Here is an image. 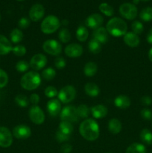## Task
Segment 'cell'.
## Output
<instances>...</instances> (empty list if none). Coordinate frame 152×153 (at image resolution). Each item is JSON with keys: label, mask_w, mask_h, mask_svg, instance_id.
Instances as JSON below:
<instances>
[{"label": "cell", "mask_w": 152, "mask_h": 153, "mask_svg": "<svg viewBox=\"0 0 152 153\" xmlns=\"http://www.w3.org/2000/svg\"><path fill=\"white\" fill-rule=\"evenodd\" d=\"M79 132L85 140L93 141L99 137V126L94 120H84L79 126Z\"/></svg>", "instance_id": "6da1fadb"}, {"label": "cell", "mask_w": 152, "mask_h": 153, "mask_svg": "<svg viewBox=\"0 0 152 153\" xmlns=\"http://www.w3.org/2000/svg\"><path fill=\"white\" fill-rule=\"evenodd\" d=\"M106 29L110 35L113 37H121L127 33L128 25L122 19L119 17H113L107 22Z\"/></svg>", "instance_id": "7a4b0ae2"}, {"label": "cell", "mask_w": 152, "mask_h": 153, "mask_svg": "<svg viewBox=\"0 0 152 153\" xmlns=\"http://www.w3.org/2000/svg\"><path fill=\"white\" fill-rule=\"evenodd\" d=\"M41 78L40 74L35 71H30L25 73L20 80V85L26 91H33L40 86Z\"/></svg>", "instance_id": "3957f363"}, {"label": "cell", "mask_w": 152, "mask_h": 153, "mask_svg": "<svg viewBox=\"0 0 152 153\" xmlns=\"http://www.w3.org/2000/svg\"><path fill=\"white\" fill-rule=\"evenodd\" d=\"M61 26L59 19L55 15H49L42 22L40 28L44 34H52Z\"/></svg>", "instance_id": "277c9868"}, {"label": "cell", "mask_w": 152, "mask_h": 153, "mask_svg": "<svg viewBox=\"0 0 152 153\" xmlns=\"http://www.w3.org/2000/svg\"><path fill=\"white\" fill-rule=\"evenodd\" d=\"M119 13H120L121 16H123L125 19H128V20H132L137 17L138 10L135 4L126 2L123 3L120 5Z\"/></svg>", "instance_id": "5b68a950"}, {"label": "cell", "mask_w": 152, "mask_h": 153, "mask_svg": "<svg viewBox=\"0 0 152 153\" xmlns=\"http://www.w3.org/2000/svg\"><path fill=\"white\" fill-rule=\"evenodd\" d=\"M60 117L62 121H67L70 123L77 122L78 120L77 108L73 105L66 106L60 113Z\"/></svg>", "instance_id": "8992f818"}, {"label": "cell", "mask_w": 152, "mask_h": 153, "mask_svg": "<svg viewBox=\"0 0 152 153\" xmlns=\"http://www.w3.org/2000/svg\"><path fill=\"white\" fill-rule=\"evenodd\" d=\"M76 97L75 88L72 85H67L63 88L58 93V99L64 104L73 101Z\"/></svg>", "instance_id": "52a82bcc"}, {"label": "cell", "mask_w": 152, "mask_h": 153, "mask_svg": "<svg viewBox=\"0 0 152 153\" xmlns=\"http://www.w3.org/2000/svg\"><path fill=\"white\" fill-rule=\"evenodd\" d=\"M43 49L45 52L51 55H58L62 52V46L55 40H47L43 45Z\"/></svg>", "instance_id": "ba28073f"}, {"label": "cell", "mask_w": 152, "mask_h": 153, "mask_svg": "<svg viewBox=\"0 0 152 153\" xmlns=\"http://www.w3.org/2000/svg\"><path fill=\"white\" fill-rule=\"evenodd\" d=\"M28 116L31 122L36 125H40L45 120V114L38 105H33L30 108Z\"/></svg>", "instance_id": "9c48e42d"}, {"label": "cell", "mask_w": 152, "mask_h": 153, "mask_svg": "<svg viewBox=\"0 0 152 153\" xmlns=\"http://www.w3.org/2000/svg\"><path fill=\"white\" fill-rule=\"evenodd\" d=\"M31 134V131L30 127L25 124H20L16 126L13 129V135L16 138L19 140H25L30 137Z\"/></svg>", "instance_id": "30bf717a"}, {"label": "cell", "mask_w": 152, "mask_h": 153, "mask_svg": "<svg viewBox=\"0 0 152 153\" xmlns=\"http://www.w3.org/2000/svg\"><path fill=\"white\" fill-rule=\"evenodd\" d=\"M13 143V135L10 130L4 126L0 127V146L7 148Z\"/></svg>", "instance_id": "8fae6325"}, {"label": "cell", "mask_w": 152, "mask_h": 153, "mask_svg": "<svg viewBox=\"0 0 152 153\" xmlns=\"http://www.w3.org/2000/svg\"><path fill=\"white\" fill-rule=\"evenodd\" d=\"M47 64V58L43 54H36L30 61V67L34 70H40L45 67Z\"/></svg>", "instance_id": "7c38bea8"}, {"label": "cell", "mask_w": 152, "mask_h": 153, "mask_svg": "<svg viewBox=\"0 0 152 153\" xmlns=\"http://www.w3.org/2000/svg\"><path fill=\"white\" fill-rule=\"evenodd\" d=\"M45 14V8L41 4H35L29 10V17L34 22H38Z\"/></svg>", "instance_id": "4fadbf2b"}, {"label": "cell", "mask_w": 152, "mask_h": 153, "mask_svg": "<svg viewBox=\"0 0 152 153\" xmlns=\"http://www.w3.org/2000/svg\"><path fill=\"white\" fill-rule=\"evenodd\" d=\"M104 22V18L99 13H92L89 15L86 19V25L89 28L92 29H96V28L101 27V25Z\"/></svg>", "instance_id": "5bb4252c"}, {"label": "cell", "mask_w": 152, "mask_h": 153, "mask_svg": "<svg viewBox=\"0 0 152 153\" xmlns=\"http://www.w3.org/2000/svg\"><path fill=\"white\" fill-rule=\"evenodd\" d=\"M65 54L69 58H78L83 54V48L77 43H71L65 48Z\"/></svg>", "instance_id": "9a60e30c"}, {"label": "cell", "mask_w": 152, "mask_h": 153, "mask_svg": "<svg viewBox=\"0 0 152 153\" xmlns=\"http://www.w3.org/2000/svg\"><path fill=\"white\" fill-rule=\"evenodd\" d=\"M61 104L58 100H51L47 102V111L49 115L56 117L61 113Z\"/></svg>", "instance_id": "2e32d148"}, {"label": "cell", "mask_w": 152, "mask_h": 153, "mask_svg": "<svg viewBox=\"0 0 152 153\" xmlns=\"http://www.w3.org/2000/svg\"><path fill=\"white\" fill-rule=\"evenodd\" d=\"M92 36H93V39L99 42L101 44L107 43L109 39L108 32H107V29L104 27H99V28L94 30Z\"/></svg>", "instance_id": "e0dca14e"}, {"label": "cell", "mask_w": 152, "mask_h": 153, "mask_svg": "<svg viewBox=\"0 0 152 153\" xmlns=\"http://www.w3.org/2000/svg\"><path fill=\"white\" fill-rule=\"evenodd\" d=\"M124 42L130 47H137L139 44V37L134 32H128L124 35Z\"/></svg>", "instance_id": "ac0fdd59"}, {"label": "cell", "mask_w": 152, "mask_h": 153, "mask_svg": "<svg viewBox=\"0 0 152 153\" xmlns=\"http://www.w3.org/2000/svg\"><path fill=\"white\" fill-rule=\"evenodd\" d=\"M12 49L13 47L10 40L4 35L0 34V55H7Z\"/></svg>", "instance_id": "d6986e66"}, {"label": "cell", "mask_w": 152, "mask_h": 153, "mask_svg": "<svg viewBox=\"0 0 152 153\" xmlns=\"http://www.w3.org/2000/svg\"><path fill=\"white\" fill-rule=\"evenodd\" d=\"M107 112H108V110L104 105H97L91 108V113L95 119L104 118V117L107 116Z\"/></svg>", "instance_id": "ffe728a7"}, {"label": "cell", "mask_w": 152, "mask_h": 153, "mask_svg": "<svg viewBox=\"0 0 152 153\" xmlns=\"http://www.w3.org/2000/svg\"><path fill=\"white\" fill-rule=\"evenodd\" d=\"M115 105L121 109L128 108L131 105V100L129 97L125 95H119L116 97L114 100Z\"/></svg>", "instance_id": "44dd1931"}, {"label": "cell", "mask_w": 152, "mask_h": 153, "mask_svg": "<svg viewBox=\"0 0 152 153\" xmlns=\"http://www.w3.org/2000/svg\"><path fill=\"white\" fill-rule=\"evenodd\" d=\"M84 91L89 97H96L99 94L100 88H98V86L96 84L92 83V82H89V83H86V85H85Z\"/></svg>", "instance_id": "7402d4cb"}, {"label": "cell", "mask_w": 152, "mask_h": 153, "mask_svg": "<svg viewBox=\"0 0 152 153\" xmlns=\"http://www.w3.org/2000/svg\"><path fill=\"white\" fill-rule=\"evenodd\" d=\"M122 123L120 122V120L116 119V118H113V119H111L109 121L108 129L110 132H111L112 134H119L122 131Z\"/></svg>", "instance_id": "603a6c76"}, {"label": "cell", "mask_w": 152, "mask_h": 153, "mask_svg": "<svg viewBox=\"0 0 152 153\" xmlns=\"http://www.w3.org/2000/svg\"><path fill=\"white\" fill-rule=\"evenodd\" d=\"M125 153H146V148L142 143H134L128 146Z\"/></svg>", "instance_id": "cb8c5ba5"}, {"label": "cell", "mask_w": 152, "mask_h": 153, "mask_svg": "<svg viewBox=\"0 0 152 153\" xmlns=\"http://www.w3.org/2000/svg\"><path fill=\"white\" fill-rule=\"evenodd\" d=\"M98 70V67L96 64L94 62H88L85 64L84 68H83V72L84 74L88 77H92L95 76Z\"/></svg>", "instance_id": "d4e9b609"}, {"label": "cell", "mask_w": 152, "mask_h": 153, "mask_svg": "<svg viewBox=\"0 0 152 153\" xmlns=\"http://www.w3.org/2000/svg\"><path fill=\"white\" fill-rule=\"evenodd\" d=\"M89 36V31L84 26H79L76 31V37L80 42H85Z\"/></svg>", "instance_id": "484cf974"}, {"label": "cell", "mask_w": 152, "mask_h": 153, "mask_svg": "<svg viewBox=\"0 0 152 153\" xmlns=\"http://www.w3.org/2000/svg\"><path fill=\"white\" fill-rule=\"evenodd\" d=\"M140 140L145 144H152V132L148 128H144L140 132Z\"/></svg>", "instance_id": "4316f807"}, {"label": "cell", "mask_w": 152, "mask_h": 153, "mask_svg": "<svg viewBox=\"0 0 152 153\" xmlns=\"http://www.w3.org/2000/svg\"><path fill=\"white\" fill-rule=\"evenodd\" d=\"M10 38L12 43H18L22 41V40L23 39V33H22V31L20 29L14 28L10 32Z\"/></svg>", "instance_id": "83f0119b"}, {"label": "cell", "mask_w": 152, "mask_h": 153, "mask_svg": "<svg viewBox=\"0 0 152 153\" xmlns=\"http://www.w3.org/2000/svg\"><path fill=\"white\" fill-rule=\"evenodd\" d=\"M58 129L62 131V132H63L64 134L70 135L74 131V127H73L72 123L67 122V121H62L60 123Z\"/></svg>", "instance_id": "f1b7e54d"}, {"label": "cell", "mask_w": 152, "mask_h": 153, "mask_svg": "<svg viewBox=\"0 0 152 153\" xmlns=\"http://www.w3.org/2000/svg\"><path fill=\"white\" fill-rule=\"evenodd\" d=\"M139 17L145 22H150L152 20V7H147L143 8L139 13Z\"/></svg>", "instance_id": "f546056e"}, {"label": "cell", "mask_w": 152, "mask_h": 153, "mask_svg": "<svg viewBox=\"0 0 152 153\" xmlns=\"http://www.w3.org/2000/svg\"><path fill=\"white\" fill-rule=\"evenodd\" d=\"M100 11L107 16H112L114 14V9L107 3H101L99 5Z\"/></svg>", "instance_id": "4dcf8cb0"}, {"label": "cell", "mask_w": 152, "mask_h": 153, "mask_svg": "<svg viewBox=\"0 0 152 153\" xmlns=\"http://www.w3.org/2000/svg\"><path fill=\"white\" fill-rule=\"evenodd\" d=\"M88 47H89V51L93 54H98L101 52V43L97 41L95 39H92L88 43Z\"/></svg>", "instance_id": "1f68e13d"}, {"label": "cell", "mask_w": 152, "mask_h": 153, "mask_svg": "<svg viewBox=\"0 0 152 153\" xmlns=\"http://www.w3.org/2000/svg\"><path fill=\"white\" fill-rule=\"evenodd\" d=\"M58 37L62 43H68L71 39L70 31L66 28H62L60 30L59 33H58Z\"/></svg>", "instance_id": "d6a6232c"}, {"label": "cell", "mask_w": 152, "mask_h": 153, "mask_svg": "<svg viewBox=\"0 0 152 153\" xmlns=\"http://www.w3.org/2000/svg\"><path fill=\"white\" fill-rule=\"evenodd\" d=\"M55 76H56V72L52 67H48L42 72V76L45 80H52V79H55Z\"/></svg>", "instance_id": "836d02e7"}, {"label": "cell", "mask_w": 152, "mask_h": 153, "mask_svg": "<svg viewBox=\"0 0 152 153\" xmlns=\"http://www.w3.org/2000/svg\"><path fill=\"white\" fill-rule=\"evenodd\" d=\"M15 102L21 108H26L29 104L28 97L22 94H19L16 96L15 97Z\"/></svg>", "instance_id": "e575fe53"}, {"label": "cell", "mask_w": 152, "mask_h": 153, "mask_svg": "<svg viewBox=\"0 0 152 153\" xmlns=\"http://www.w3.org/2000/svg\"><path fill=\"white\" fill-rule=\"evenodd\" d=\"M77 113L80 117L86 118L89 114V109L86 105H80L77 108Z\"/></svg>", "instance_id": "d590c367"}, {"label": "cell", "mask_w": 152, "mask_h": 153, "mask_svg": "<svg viewBox=\"0 0 152 153\" xmlns=\"http://www.w3.org/2000/svg\"><path fill=\"white\" fill-rule=\"evenodd\" d=\"M30 64L25 61H19L16 64V70L19 73H25L28 70Z\"/></svg>", "instance_id": "8d00e7d4"}, {"label": "cell", "mask_w": 152, "mask_h": 153, "mask_svg": "<svg viewBox=\"0 0 152 153\" xmlns=\"http://www.w3.org/2000/svg\"><path fill=\"white\" fill-rule=\"evenodd\" d=\"M12 52L15 55L18 57H22L25 55L26 53V49L22 45H17V46H14L12 49Z\"/></svg>", "instance_id": "74e56055"}, {"label": "cell", "mask_w": 152, "mask_h": 153, "mask_svg": "<svg viewBox=\"0 0 152 153\" xmlns=\"http://www.w3.org/2000/svg\"><path fill=\"white\" fill-rule=\"evenodd\" d=\"M131 28L133 30V32L135 33L136 34H141L143 31V27L142 23L139 21H134L131 25Z\"/></svg>", "instance_id": "f35d334b"}, {"label": "cell", "mask_w": 152, "mask_h": 153, "mask_svg": "<svg viewBox=\"0 0 152 153\" xmlns=\"http://www.w3.org/2000/svg\"><path fill=\"white\" fill-rule=\"evenodd\" d=\"M45 95L48 98H54L58 94V90L53 86H49L45 89Z\"/></svg>", "instance_id": "ab89813d"}, {"label": "cell", "mask_w": 152, "mask_h": 153, "mask_svg": "<svg viewBox=\"0 0 152 153\" xmlns=\"http://www.w3.org/2000/svg\"><path fill=\"white\" fill-rule=\"evenodd\" d=\"M8 82V76L4 70L0 69V88H2L7 85Z\"/></svg>", "instance_id": "60d3db41"}, {"label": "cell", "mask_w": 152, "mask_h": 153, "mask_svg": "<svg viewBox=\"0 0 152 153\" xmlns=\"http://www.w3.org/2000/svg\"><path fill=\"white\" fill-rule=\"evenodd\" d=\"M55 137H56V140H58V142H60V143H63V142L67 141V140H69L70 138V135L64 134L63 132L60 131L59 129L57 131L56 134H55Z\"/></svg>", "instance_id": "b9f144b4"}, {"label": "cell", "mask_w": 152, "mask_h": 153, "mask_svg": "<svg viewBox=\"0 0 152 153\" xmlns=\"http://www.w3.org/2000/svg\"><path fill=\"white\" fill-rule=\"evenodd\" d=\"M141 117L145 120H152V111L148 108H143L140 112Z\"/></svg>", "instance_id": "7bdbcfd3"}, {"label": "cell", "mask_w": 152, "mask_h": 153, "mask_svg": "<svg viewBox=\"0 0 152 153\" xmlns=\"http://www.w3.org/2000/svg\"><path fill=\"white\" fill-rule=\"evenodd\" d=\"M18 25L21 29H26L30 25V20L26 17H22L18 22Z\"/></svg>", "instance_id": "ee69618b"}, {"label": "cell", "mask_w": 152, "mask_h": 153, "mask_svg": "<svg viewBox=\"0 0 152 153\" xmlns=\"http://www.w3.org/2000/svg\"><path fill=\"white\" fill-rule=\"evenodd\" d=\"M66 61L64 60V58H61V57H60V58H57L56 59H55V65L58 69L64 68V67H66Z\"/></svg>", "instance_id": "f6af8a7d"}, {"label": "cell", "mask_w": 152, "mask_h": 153, "mask_svg": "<svg viewBox=\"0 0 152 153\" xmlns=\"http://www.w3.org/2000/svg\"><path fill=\"white\" fill-rule=\"evenodd\" d=\"M29 100L30 101H31V102L34 105H37L39 103V102H40V97H39L38 94H33L31 95Z\"/></svg>", "instance_id": "bcb514c9"}, {"label": "cell", "mask_w": 152, "mask_h": 153, "mask_svg": "<svg viewBox=\"0 0 152 153\" xmlns=\"http://www.w3.org/2000/svg\"><path fill=\"white\" fill-rule=\"evenodd\" d=\"M72 150V147L69 143H64L62 146H61V153H69Z\"/></svg>", "instance_id": "7dc6e473"}, {"label": "cell", "mask_w": 152, "mask_h": 153, "mask_svg": "<svg viewBox=\"0 0 152 153\" xmlns=\"http://www.w3.org/2000/svg\"><path fill=\"white\" fill-rule=\"evenodd\" d=\"M141 103L143 105H150L152 103V99L150 97L145 96L141 98Z\"/></svg>", "instance_id": "c3c4849f"}, {"label": "cell", "mask_w": 152, "mask_h": 153, "mask_svg": "<svg viewBox=\"0 0 152 153\" xmlns=\"http://www.w3.org/2000/svg\"><path fill=\"white\" fill-rule=\"evenodd\" d=\"M147 41L148 43H150V44H152V28H151L150 31H149L148 33Z\"/></svg>", "instance_id": "681fc988"}, {"label": "cell", "mask_w": 152, "mask_h": 153, "mask_svg": "<svg viewBox=\"0 0 152 153\" xmlns=\"http://www.w3.org/2000/svg\"><path fill=\"white\" fill-rule=\"evenodd\" d=\"M148 58L149 60L152 62V48L151 49H150V50H149L148 52Z\"/></svg>", "instance_id": "f907efd6"}, {"label": "cell", "mask_w": 152, "mask_h": 153, "mask_svg": "<svg viewBox=\"0 0 152 153\" xmlns=\"http://www.w3.org/2000/svg\"><path fill=\"white\" fill-rule=\"evenodd\" d=\"M63 25H66L67 24H68V20H66V19H64V20H63Z\"/></svg>", "instance_id": "816d5d0a"}, {"label": "cell", "mask_w": 152, "mask_h": 153, "mask_svg": "<svg viewBox=\"0 0 152 153\" xmlns=\"http://www.w3.org/2000/svg\"><path fill=\"white\" fill-rule=\"evenodd\" d=\"M140 0H133V2H134V4H138Z\"/></svg>", "instance_id": "f5cc1de1"}, {"label": "cell", "mask_w": 152, "mask_h": 153, "mask_svg": "<svg viewBox=\"0 0 152 153\" xmlns=\"http://www.w3.org/2000/svg\"><path fill=\"white\" fill-rule=\"evenodd\" d=\"M16 1H24V0H16Z\"/></svg>", "instance_id": "db71d44e"}, {"label": "cell", "mask_w": 152, "mask_h": 153, "mask_svg": "<svg viewBox=\"0 0 152 153\" xmlns=\"http://www.w3.org/2000/svg\"><path fill=\"white\" fill-rule=\"evenodd\" d=\"M140 1H149V0H140Z\"/></svg>", "instance_id": "11a10c76"}, {"label": "cell", "mask_w": 152, "mask_h": 153, "mask_svg": "<svg viewBox=\"0 0 152 153\" xmlns=\"http://www.w3.org/2000/svg\"><path fill=\"white\" fill-rule=\"evenodd\" d=\"M1 14H0V21H1Z\"/></svg>", "instance_id": "9f6ffc18"}]
</instances>
